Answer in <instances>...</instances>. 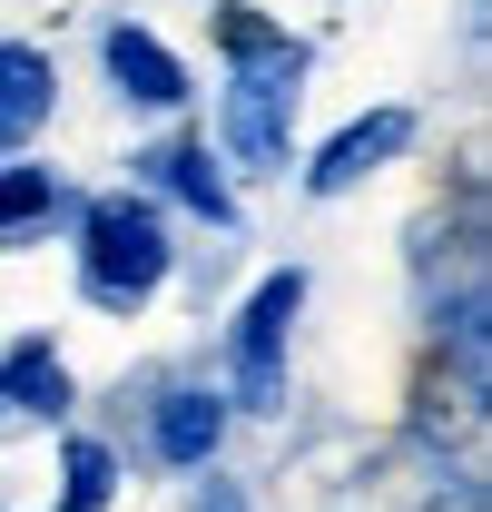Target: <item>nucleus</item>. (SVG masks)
Masks as SVG:
<instances>
[{"label": "nucleus", "mask_w": 492, "mask_h": 512, "mask_svg": "<svg viewBox=\"0 0 492 512\" xmlns=\"http://www.w3.org/2000/svg\"><path fill=\"white\" fill-rule=\"evenodd\" d=\"M217 50H227V89H217V138H227V158L286 178L306 40H286V20H256L246 0H227V10H217Z\"/></svg>", "instance_id": "1"}, {"label": "nucleus", "mask_w": 492, "mask_h": 512, "mask_svg": "<svg viewBox=\"0 0 492 512\" xmlns=\"http://www.w3.org/2000/svg\"><path fill=\"white\" fill-rule=\"evenodd\" d=\"M79 296L99 306V316H138L168 276H178V227H168V207L148 188H109V197H79Z\"/></svg>", "instance_id": "2"}, {"label": "nucleus", "mask_w": 492, "mask_h": 512, "mask_svg": "<svg viewBox=\"0 0 492 512\" xmlns=\"http://www.w3.org/2000/svg\"><path fill=\"white\" fill-rule=\"evenodd\" d=\"M306 316V266H266L227 325V414H276L286 404V345Z\"/></svg>", "instance_id": "3"}, {"label": "nucleus", "mask_w": 492, "mask_h": 512, "mask_svg": "<svg viewBox=\"0 0 492 512\" xmlns=\"http://www.w3.org/2000/svg\"><path fill=\"white\" fill-rule=\"evenodd\" d=\"M99 69H109V89H119L128 109H187V99H197L187 60L158 30H138V20H109V30H99Z\"/></svg>", "instance_id": "4"}, {"label": "nucleus", "mask_w": 492, "mask_h": 512, "mask_svg": "<svg viewBox=\"0 0 492 512\" xmlns=\"http://www.w3.org/2000/svg\"><path fill=\"white\" fill-rule=\"evenodd\" d=\"M414 148V109H365V119H345L325 148L306 158V197H345V188H365L374 168H394Z\"/></svg>", "instance_id": "5"}, {"label": "nucleus", "mask_w": 492, "mask_h": 512, "mask_svg": "<svg viewBox=\"0 0 492 512\" xmlns=\"http://www.w3.org/2000/svg\"><path fill=\"white\" fill-rule=\"evenodd\" d=\"M148 444H158L168 473H217V453H227V394L217 384H158Z\"/></svg>", "instance_id": "6"}, {"label": "nucleus", "mask_w": 492, "mask_h": 512, "mask_svg": "<svg viewBox=\"0 0 492 512\" xmlns=\"http://www.w3.org/2000/svg\"><path fill=\"white\" fill-rule=\"evenodd\" d=\"M138 178L158 197H178L187 217H207V227H237V188H227V158L207 148V138H158L148 158H138Z\"/></svg>", "instance_id": "7"}, {"label": "nucleus", "mask_w": 492, "mask_h": 512, "mask_svg": "<svg viewBox=\"0 0 492 512\" xmlns=\"http://www.w3.org/2000/svg\"><path fill=\"white\" fill-rule=\"evenodd\" d=\"M50 109H60V60L40 40H0V168L50 128Z\"/></svg>", "instance_id": "8"}, {"label": "nucleus", "mask_w": 492, "mask_h": 512, "mask_svg": "<svg viewBox=\"0 0 492 512\" xmlns=\"http://www.w3.org/2000/svg\"><path fill=\"white\" fill-rule=\"evenodd\" d=\"M69 404H79V384H69L60 345L50 335H10L0 345V414L10 424H69Z\"/></svg>", "instance_id": "9"}, {"label": "nucleus", "mask_w": 492, "mask_h": 512, "mask_svg": "<svg viewBox=\"0 0 492 512\" xmlns=\"http://www.w3.org/2000/svg\"><path fill=\"white\" fill-rule=\"evenodd\" d=\"M50 217H79L69 178H60V168H40V158H10V168H0V247H30Z\"/></svg>", "instance_id": "10"}, {"label": "nucleus", "mask_w": 492, "mask_h": 512, "mask_svg": "<svg viewBox=\"0 0 492 512\" xmlns=\"http://www.w3.org/2000/svg\"><path fill=\"white\" fill-rule=\"evenodd\" d=\"M119 444H99V434H69L60 444V512H109L119 503Z\"/></svg>", "instance_id": "11"}, {"label": "nucleus", "mask_w": 492, "mask_h": 512, "mask_svg": "<svg viewBox=\"0 0 492 512\" xmlns=\"http://www.w3.org/2000/svg\"><path fill=\"white\" fill-rule=\"evenodd\" d=\"M197 512H256V493L227 483V473H207V483H197Z\"/></svg>", "instance_id": "12"}]
</instances>
